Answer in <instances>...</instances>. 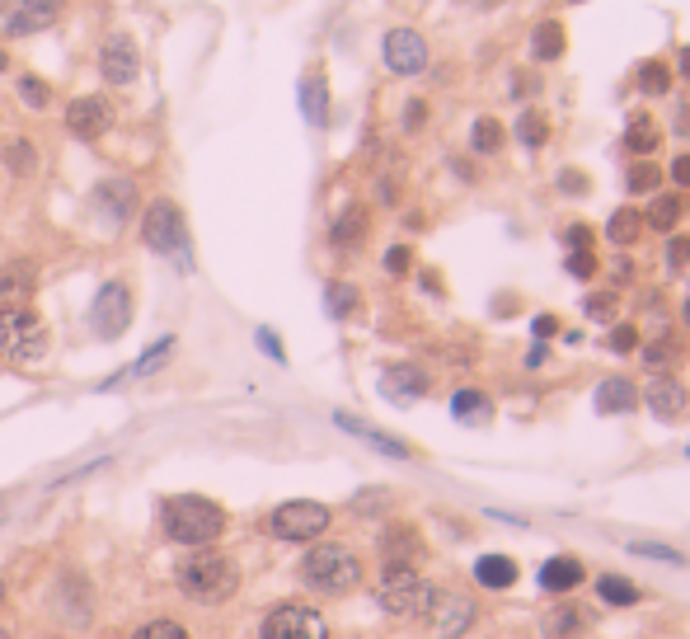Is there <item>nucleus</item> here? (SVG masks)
I'll return each mask as SVG.
<instances>
[{
    "instance_id": "obj_30",
    "label": "nucleus",
    "mask_w": 690,
    "mask_h": 639,
    "mask_svg": "<svg viewBox=\"0 0 690 639\" xmlns=\"http://www.w3.org/2000/svg\"><path fill=\"white\" fill-rule=\"evenodd\" d=\"M0 156H5V170L19 174V179H29V174L38 170V146H33L29 137H10Z\"/></svg>"
},
{
    "instance_id": "obj_19",
    "label": "nucleus",
    "mask_w": 690,
    "mask_h": 639,
    "mask_svg": "<svg viewBox=\"0 0 690 639\" xmlns=\"http://www.w3.org/2000/svg\"><path fill=\"white\" fill-rule=\"evenodd\" d=\"M540 593H550V597H568L573 588H583V560H573V555H550V560L540 564Z\"/></svg>"
},
{
    "instance_id": "obj_14",
    "label": "nucleus",
    "mask_w": 690,
    "mask_h": 639,
    "mask_svg": "<svg viewBox=\"0 0 690 639\" xmlns=\"http://www.w3.org/2000/svg\"><path fill=\"white\" fill-rule=\"evenodd\" d=\"M94 212H99V221L104 226H113V231H123L127 221H132V212H137V184L132 179H104V184H94Z\"/></svg>"
},
{
    "instance_id": "obj_53",
    "label": "nucleus",
    "mask_w": 690,
    "mask_h": 639,
    "mask_svg": "<svg viewBox=\"0 0 690 639\" xmlns=\"http://www.w3.org/2000/svg\"><path fill=\"white\" fill-rule=\"evenodd\" d=\"M536 339H554V334H559V320H554V315H536Z\"/></svg>"
},
{
    "instance_id": "obj_43",
    "label": "nucleus",
    "mask_w": 690,
    "mask_h": 639,
    "mask_svg": "<svg viewBox=\"0 0 690 639\" xmlns=\"http://www.w3.org/2000/svg\"><path fill=\"white\" fill-rule=\"evenodd\" d=\"M606 348H611V353H634V348H639V329H634V325H615L611 339H606Z\"/></svg>"
},
{
    "instance_id": "obj_27",
    "label": "nucleus",
    "mask_w": 690,
    "mask_h": 639,
    "mask_svg": "<svg viewBox=\"0 0 690 639\" xmlns=\"http://www.w3.org/2000/svg\"><path fill=\"white\" fill-rule=\"evenodd\" d=\"M301 113H306V123H315V127L329 123V85H324L320 71H306V76H301Z\"/></svg>"
},
{
    "instance_id": "obj_21",
    "label": "nucleus",
    "mask_w": 690,
    "mask_h": 639,
    "mask_svg": "<svg viewBox=\"0 0 690 639\" xmlns=\"http://www.w3.org/2000/svg\"><path fill=\"white\" fill-rule=\"evenodd\" d=\"M334 423L343 428V433H353V437H362L367 447H376V452H385V456H395V461H409V447L399 442V437H390V433H381V428H371V423H362V419H353V414H334Z\"/></svg>"
},
{
    "instance_id": "obj_11",
    "label": "nucleus",
    "mask_w": 690,
    "mask_h": 639,
    "mask_svg": "<svg viewBox=\"0 0 690 639\" xmlns=\"http://www.w3.org/2000/svg\"><path fill=\"white\" fill-rule=\"evenodd\" d=\"M90 325L99 339H118L132 325V287L127 282H104L90 306Z\"/></svg>"
},
{
    "instance_id": "obj_13",
    "label": "nucleus",
    "mask_w": 690,
    "mask_h": 639,
    "mask_svg": "<svg viewBox=\"0 0 690 639\" xmlns=\"http://www.w3.org/2000/svg\"><path fill=\"white\" fill-rule=\"evenodd\" d=\"M108 127H113V109L104 94H76L66 104V132L76 141H99Z\"/></svg>"
},
{
    "instance_id": "obj_55",
    "label": "nucleus",
    "mask_w": 690,
    "mask_h": 639,
    "mask_svg": "<svg viewBox=\"0 0 690 639\" xmlns=\"http://www.w3.org/2000/svg\"><path fill=\"white\" fill-rule=\"evenodd\" d=\"M681 76L690 80V47H686V52H681Z\"/></svg>"
},
{
    "instance_id": "obj_46",
    "label": "nucleus",
    "mask_w": 690,
    "mask_h": 639,
    "mask_svg": "<svg viewBox=\"0 0 690 639\" xmlns=\"http://www.w3.org/2000/svg\"><path fill=\"white\" fill-rule=\"evenodd\" d=\"M583 311H587V320H611V315H615V297H611V292H601V297H587V301H583Z\"/></svg>"
},
{
    "instance_id": "obj_31",
    "label": "nucleus",
    "mask_w": 690,
    "mask_h": 639,
    "mask_svg": "<svg viewBox=\"0 0 690 639\" xmlns=\"http://www.w3.org/2000/svg\"><path fill=\"white\" fill-rule=\"evenodd\" d=\"M658 141H662V132L653 127V118H648V113H634V118H629L625 146L634 151V156H648V151H658Z\"/></svg>"
},
{
    "instance_id": "obj_1",
    "label": "nucleus",
    "mask_w": 690,
    "mask_h": 639,
    "mask_svg": "<svg viewBox=\"0 0 690 639\" xmlns=\"http://www.w3.org/2000/svg\"><path fill=\"white\" fill-rule=\"evenodd\" d=\"M174 588L193 607H226L230 597L240 593V564L230 560L226 550L198 546L174 564Z\"/></svg>"
},
{
    "instance_id": "obj_26",
    "label": "nucleus",
    "mask_w": 690,
    "mask_h": 639,
    "mask_svg": "<svg viewBox=\"0 0 690 639\" xmlns=\"http://www.w3.org/2000/svg\"><path fill=\"white\" fill-rule=\"evenodd\" d=\"M362 240H367V207L338 212L334 226H329V245H334V250H357Z\"/></svg>"
},
{
    "instance_id": "obj_23",
    "label": "nucleus",
    "mask_w": 690,
    "mask_h": 639,
    "mask_svg": "<svg viewBox=\"0 0 690 639\" xmlns=\"http://www.w3.org/2000/svg\"><path fill=\"white\" fill-rule=\"evenodd\" d=\"M592 405H597V414H629V409L639 405V390L625 376H606L597 386V395H592Z\"/></svg>"
},
{
    "instance_id": "obj_28",
    "label": "nucleus",
    "mask_w": 690,
    "mask_h": 639,
    "mask_svg": "<svg viewBox=\"0 0 690 639\" xmlns=\"http://www.w3.org/2000/svg\"><path fill=\"white\" fill-rule=\"evenodd\" d=\"M597 597L606 607H639L644 593H639V583L634 578H620V574H601L597 578Z\"/></svg>"
},
{
    "instance_id": "obj_51",
    "label": "nucleus",
    "mask_w": 690,
    "mask_h": 639,
    "mask_svg": "<svg viewBox=\"0 0 690 639\" xmlns=\"http://www.w3.org/2000/svg\"><path fill=\"white\" fill-rule=\"evenodd\" d=\"M568 250H592V231H587V226H568Z\"/></svg>"
},
{
    "instance_id": "obj_47",
    "label": "nucleus",
    "mask_w": 690,
    "mask_h": 639,
    "mask_svg": "<svg viewBox=\"0 0 690 639\" xmlns=\"http://www.w3.org/2000/svg\"><path fill=\"white\" fill-rule=\"evenodd\" d=\"M667 268H672V273L690 268V240H686V235H676L672 245H667Z\"/></svg>"
},
{
    "instance_id": "obj_38",
    "label": "nucleus",
    "mask_w": 690,
    "mask_h": 639,
    "mask_svg": "<svg viewBox=\"0 0 690 639\" xmlns=\"http://www.w3.org/2000/svg\"><path fill=\"white\" fill-rule=\"evenodd\" d=\"M517 141L531 146V151L545 146V141H550V118H545V113H522V118H517Z\"/></svg>"
},
{
    "instance_id": "obj_48",
    "label": "nucleus",
    "mask_w": 690,
    "mask_h": 639,
    "mask_svg": "<svg viewBox=\"0 0 690 639\" xmlns=\"http://www.w3.org/2000/svg\"><path fill=\"white\" fill-rule=\"evenodd\" d=\"M385 503H390V494H385V489H371V494H357L353 499V513H376Z\"/></svg>"
},
{
    "instance_id": "obj_37",
    "label": "nucleus",
    "mask_w": 690,
    "mask_h": 639,
    "mask_svg": "<svg viewBox=\"0 0 690 639\" xmlns=\"http://www.w3.org/2000/svg\"><path fill=\"white\" fill-rule=\"evenodd\" d=\"M132 639H193L184 630V621H174V616H155V621H141L132 630Z\"/></svg>"
},
{
    "instance_id": "obj_57",
    "label": "nucleus",
    "mask_w": 690,
    "mask_h": 639,
    "mask_svg": "<svg viewBox=\"0 0 690 639\" xmlns=\"http://www.w3.org/2000/svg\"><path fill=\"white\" fill-rule=\"evenodd\" d=\"M0 602H5V578H0Z\"/></svg>"
},
{
    "instance_id": "obj_32",
    "label": "nucleus",
    "mask_w": 690,
    "mask_h": 639,
    "mask_svg": "<svg viewBox=\"0 0 690 639\" xmlns=\"http://www.w3.org/2000/svg\"><path fill=\"white\" fill-rule=\"evenodd\" d=\"M639 231H644V217H639L634 207H620V212H611V221H606V240H611V245H634Z\"/></svg>"
},
{
    "instance_id": "obj_17",
    "label": "nucleus",
    "mask_w": 690,
    "mask_h": 639,
    "mask_svg": "<svg viewBox=\"0 0 690 639\" xmlns=\"http://www.w3.org/2000/svg\"><path fill=\"white\" fill-rule=\"evenodd\" d=\"M428 372L423 367H414V362H390L381 372V395L385 400H395V405H414V400H423L428 395Z\"/></svg>"
},
{
    "instance_id": "obj_36",
    "label": "nucleus",
    "mask_w": 690,
    "mask_h": 639,
    "mask_svg": "<svg viewBox=\"0 0 690 639\" xmlns=\"http://www.w3.org/2000/svg\"><path fill=\"white\" fill-rule=\"evenodd\" d=\"M324 301H329V315H334V320H348L362 297H357L353 282H329V287H324Z\"/></svg>"
},
{
    "instance_id": "obj_34",
    "label": "nucleus",
    "mask_w": 690,
    "mask_h": 639,
    "mask_svg": "<svg viewBox=\"0 0 690 639\" xmlns=\"http://www.w3.org/2000/svg\"><path fill=\"white\" fill-rule=\"evenodd\" d=\"M15 90H19V99H24V109H33V113H43L47 104H52V85H47L43 76H33V71H24V76L15 80Z\"/></svg>"
},
{
    "instance_id": "obj_10",
    "label": "nucleus",
    "mask_w": 690,
    "mask_h": 639,
    "mask_svg": "<svg viewBox=\"0 0 690 639\" xmlns=\"http://www.w3.org/2000/svg\"><path fill=\"white\" fill-rule=\"evenodd\" d=\"M428 625L437 639H465L479 625V602L470 593H446L442 588L428 611Z\"/></svg>"
},
{
    "instance_id": "obj_52",
    "label": "nucleus",
    "mask_w": 690,
    "mask_h": 639,
    "mask_svg": "<svg viewBox=\"0 0 690 639\" xmlns=\"http://www.w3.org/2000/svg\"><path fill=\"white\" fill-rule=\"evenodd\" d=\"M672 184L676 188H690V156H676L672 160Z\"/></svg>"
},
{
    "instance_id": "obj_29",
    "label": "nucleus",
    "mask_w": 690,
    "mask_h": 639,
    "mask_svg": "<svg viewBox=\"0 0 690 639\" xmlns=\"http://www.w3.org/2000/svg\"><path fill=\"white\" fill-rule=\"evenodd\" d=\"M681 212H686V203H681L676 193H658V198L648 203V212H644V226H653V231H676Z\"/></svg>"
},
{
    "instance_id": "obj_41",
    "label": "nucleus",
    "mask_w": 690,
    "mask_h": 639,
    "mask_svg": "<svg viewBox=\"0 0 690 639\" xmlns=\"http://www.w3.org/2000/svg\"><path fill=\"white\" fill-rule=\"evenodd\" d=\"M658 184H662V170L648 165V160H639V165L629 170V193H653Z\"/></svg>"
},
{
    "instance_id": "obj_8",
    "label": "nucleus",
    "mask_w": 690,
    "mask_h": 639,
    "mask_svg": "<svg viewBox=\"0 0 690 639\" xmlns=\"http://www.w3.org/2000/svg\"><path fill=\"white\" fill-rule=\"evenodd\" d=\"M259 639H329V621L306 602H282L259 621Z\"/></svg>"
},
{
    "instance_id": "obj_12",
    "label": "nucleus",
    "mask_w": 690,
    "mask_h": 639,
    "mask_svg": "<svg viewBox=\"0 0 690 639\" xmlns=\"http://www.w3.org/2000/svg\"><path fill=\"white\" fill-rule=\"evenodd\" d=\"M99 76L108 85H132L141 76V47L127 33H108L99 43Z\"/></svg>"
},
{
    "instance_id": "obj_24",
    "label": "nucleus",
    "mask_w": 690,
    "mask_h": 639,
    "mask_svg": "<svg viewBox=\"0 0 690 639\" xmlns=\"http://www.w3.org/2000/svg\"><path fill=\"white\" fill-rule=\"evenodd\" d=\"M587 630V611L573 607V602H559V607L545 611V621H540V635L545 639H578Z\"/></svg>"
},
{
    "instance_id": "obj_22",
    "label": "nucleus",
    "mask_w": 690,
    "mask_h": 639,
    "mask_svg": "<svg viewBox=\"0 0 690 639\" xmlns=\"http://www.w3.org/2000/svg\"><path fill=\"white\" fill-rule=\"evenodd\" d=\"M451 419L465 423V428H484V423L493 419V400H489V390H475V386H465L451 395Z\"/></svg>"
},
{
    "instance_id": "obj_40",
    "label": "nucleus",
    "mask_w": 690,
    "mask_h": 639,
    "mask_svg": "<svg viewBox=\"0 0 690 639\" xmlns=\"http://www.w3.org/2000/svg\"><path fill=\"white\" fill-rule=\"evenodd\" d=\"M629 555H644V560H667V564H686V555L676 546H662V541H629Z\"/></svg>"
},
{
    "instance_id": "obj_58",
    "label": "nucleus",
    "mask_w": 690,
    "mask_h": 639,
    "mask_svg": "<svg viewBox=\"0 0 690 639\" xmlns=\"http://www.w3.org/2000/svg\"><path fill=\"white\" fill-rule=\"evenodd\" d=\"M0 639H10V630H5V625H0Z\"/></svg>"
},
{
    "instance_id": "obj_50",
    "label": "nucleus",
    "mask_w": 690,
    "mask_h": 639,
    "mask_svg": "<svg viewBox=\"0 0 690 639\" xmlns=\"http://www.w3.org/2000/svg\"><path fill=\"white\" fill-rule=\"evenodd\" d=\"M559 188H564L568 198H578V193H587V179L578 170H564V174H559Z\"/></svg>"
},
{
    "instance_id": "obj_54",
    "label": "nucleus",
    "mask_w": 690,
    "mask_h": 639,
    "mask_svg": "<svg viewBox=\"0 0 690 639\" xmlns=\"http://www.w3.org/2000/svg\"><path fill=\"white\" fill-rule=\"evenodd\" d=\"M10 71V52H5V43H0V76Z\"/></svg>"
},
{
    "instance_id": "obj_42",
    "label": "nucleus",
    "mask_w": 690,
    "mask_h": 639,
    "mask_svg": "<svg viewBox=\"0 0 690 639\" xmlns=\"http://www.w3.org/2000/svg\"><path fill=\"white\" fill-rule=\"evenodd\" d=\"M644 362L653 367V372H662V367H672V362H676V343H672V339L648 343V348H644Z\"/></svg>"
},
{
    "instance_id": "obj_2",
    "label": "nucleus",
    "mask_w": 690,
    "mask_h": 639,
    "mask_svg": "<svg viewBox=\"0 0 690 639\" xmlns=\"http://www.w3.org/2000/svg\"><path fill=\"white\" fill-rule=\"evenodd\" d=\"M296 578L320 597H348L353 588H362L367 569H362V555L343 541H310V550L296 564Z\"/></svg>"
},
{
    "instance_id": "obj_25",
    "label": "nucleus",
    "mask_w": 690,
    "mask_h": 639,
    "mask_svg": "<svg viewBox=\"0 0 690 639\" xmlns=\"http://www.w3.org/2000/svg\"><path fill=\"white\" fill-rule=\"evenodd\" d=\"M475 583L489 588V593H503L517 583V560L512 555H479L475 560Z\"/></svg>"
},
{
    "instance_id": "obj_7",
    "label": "nucleus",
    "mask_w": 690,
    "mask_h": 639,
    "mask_svg": "<svg viewBox=\"0 0 690 639\" xmlns=\"http://www.w3.org/2000/svg\"><path fill=\"white\" fill-rule=\"evenodd\" d=\"M329 522H334V513L324 503L287 499L268 513V536L273 541H292V546H310V541H320L324 531H329Z\"/></svg>"
},
{
    "instance_id": "obj_20",
    "label": "nucleus",
    "mask_w": 690,
    "mask_h": 639,
    "mask_svg": "<svg viewBox=\"0 0 690 639\" xmlns=\"http://www.w3.org/2000/svg\"><path fill=\"white\" fill-rule=\"evenodd\" d=\"M33 292H38V268L29 259H10L0 268V306H29Z\"/></svg>"
},
{
    "instance_id": "obj_6",
    "label": "nucleus",
    "mask_w": 690,
    "mask_h": 639,
    "mask_svg": "<svg viewBox=\"0 0 690 639\" xmlns=\"http://www.w3.org/2000/svg\"><path fill=\"white\" fill-rule=\"evenodd\" d=\"M141 240H146V250L165 254V259H174V264L188 268L193 245H188V221H184V212H179L174 198H155V203H146V212H141Z\"/></svg>"
},
{
    "instance_id": "obj_4",
    "label": "nucleus",
    "mask_w": 690,
    "mask_h": 639,
    "mask_svg": "<svg viewBox=\"0 0 690 639\" xmlns=\"http://www.w3.org/2000/svg\"><path fill=\"white\" fill-rule=\"evenodd\" d=\"M437 583L418 574L414 564H385L381 578H376V607L395 621H428L432 602H437Z\"/></svg>"
},
{
    "instance_id": "obj_18",
    "label": "nucleus",
    "mask_w": 690,
    "mask_h": 639,
    "mask_svg": "<svg viewBox=\"0 0 690 639\" xmlns=\"http://www.w3.org/2000/svg\"><path fill=\"white\" fill-rule=\"evenodd\" d=\"M381 555L385 564H414L428 555V546H423V536H418V527H409V522H390V527L381 531Z\"/></svg>"
},
{
    "instance_id": "obj_3",
    "label": "nucleus",
    "mask_w": 690,
    "mask_h": 639,
    "mask_svg": "<svg viewBox=\"0 0 690 639\" xmlns=\"http://www.w3.org/2000/svg\"><path fill=\"white\" fill-rule=\"evenodd\" d=\"M230 517L221 503L202 499V494H174V499L160 503V531H165L174 546H216L221 536H226Z\"/></svg>"
},
{
    "instance_id": "obj_44",
    "label": "nucleus",
    "mask_w": 690,
    "mask_h": 639,
    "mask_svg": "<svg viewBox=\"0 0 690 639\" xmlns=\"http://www.w3.org/2000/svg\"><path fill=\"white\" fill-rule=\"evenodd\" d=\"M409 264H414L409 245H395V250H385V273H390V278H404V273H409Z\"/></svg>"
},
{
    "instance_id": "obj_59",
    "label": "nucleus",
    "mask_w": 690,
    "mask_h": 639,
    "mask_svg": "<svg viewBox=\"0 0 690 639\" xmlns=\"http://www.w3.org/2000/svg\"><path fill=\"white\" fill-rule=\"evenodd\" d=\"M686 329H690V301H686Z\"/></svg>"
},
{
    "instance_id": "obj_5",
    "label": "nucleus",
    "mask_w": 690,
    "mask_h": 639,
    "mask_svg": "<svg viewBox=\"0 0 690 639\" xmlns=\"http://www.w3.org/2000/svg\"><path fill=\"white\" fill-rule=\"evenodd\" d=\"M47 343H52V334L33 306H0V358L29 367V362L47 358Z\"/></svg>"
},
{
    "instance_id": "obj_56",
    "label": "nucleus",
    "mask_w": 690,
    "mask_h": 639,
    "mask_svg": "<svg viewBox=\"0 0 690 639\" xmlns=\"http://www.w3.org/2000/svg\"><path fill=\"white\" fill-rule=\"evenodd\" d=\"M479 5H484V10H498V5H503V0H479Z\"/></svg>"
},
{
    "instance_id": "obj_9",
    "label": "nucleus",
    "mask_w": 690,
    "mask_h": 639,
    "mask_svg": "<svg viewBox=\"0 0 690 639\" xmlns=\"http://www.w3.org/2000/svg\"><path fill=\"white\" fill-rule=\"evenodd\" d=\"M71 0H5L0 5V33L5 38H29V33L52 29Z\"/></svg>"
},
{
    "instance_id": "obj_60",
    "label": "nucleus",
    "mask_w": 690,
    "mask_h": 639,
    "mask_svg": "<svg viewBox=\"0 0 690 639\" xmlns=\"http://www.w3.org/2000/svg\"><path fill=\"white\" fill-rule=\"evenodd\" d=\"M686 456H690V452H686Z\"/></svg>"
},
{
    "instance_id": "obj_49",
    "label": "nucleus",
    "mask_w": 690,
    "mask_h": 639,
    "mask_svg": "<svg viewBox=\"0 0 690 639\" xmlns=\"http://www.w3.org/2000/svg\"><path fill=\"white\" fill-rule=\"evenodd\" d=\"M423 123H428V104H423V99H409V104H404V127L418 132Z\"/></svg>"
},
{
    "instance_id": "obj_33",
    "label": "nucleus",
    "mask_w": 690,
    "mask_h": 639,
    "mask_svg": "<svg viewBox=\"0 0 690 639\" xmlns=\"http://www.w3.org/2000/svg\"><path fill=\"white\" fill-rule=\"evenodd\" d=\"M503 123L498 118H475V127H470V146H475V156H493L498 146H503Z\"/></svg>"
},
{
    "instance_id": "obj_35",
    "label": "nucleus",
    "mask_w": 690,
    "mask_h": 639,
    "mask_svg": "<svg viewBox=\"0 0 690 639\" xmlns=\"http://www.w3.org/2000/svg\"><path fill=\"white\" fill-rule=\"evenodd\" d=\"M531 52H536V62L564 57V29H559V24H540V29L531 33Z\"/></svg>"
},
{
    "instance_id": "obj_15",
    "label": "nucleus",
    "mask_w": 690,
    "mask_h": 639,
    "mask_svg": "<svg viewBox=\"0 0 690 639\" xmlns=\"http://www.w3.org/2000/svg\"><path fill=\"white\" fill-rule=\"evenodd\" d=\"M381 57L395 76H418L428 66V43H423L418 29H390L381 43Z\"/></svg>"
},
{
    "instance_id": "obj_16",
    "label": "nucleus",
    "mask_w": 690,
    "mask_h": 639,
    "mask_svg": "<svg viewBox=\"0 0 690 639\" xmlns=\"http://www.w3.org/2000/svg\"><path fill=\"white\" fill-rule=\"evenodd\" d=\"M644 405H648V414L653 419H662V423H681L690 414V390L676 381L672 372H658L653 381L644 386Z\"/></svg>"
},
{
    "instance_id": "obj_45",
    "label": "nucleus",
    "mask_w": 690,
    "mask_h": 639,
    "mask_svg": "<svg viewBox=\"0 0 690 639\" xmlns=\"http://www.w3.org/2000/svg\"><path fill=\"white\" fill-rule=\"evenodd\" d=\"M568 273H573V278H592V273H597L592 250H568Z\"/></svg>"
},
{
    "instance_id": "obj_39",
    "label": "nucleus",
    "mask_w": 690,
    "mask_h": 639,
    "mask_svg": "<svg viewBox=\"0 0 690 639\" xmlns=\"http://www.w3.org/2000/svg\"><path fill=\"white\" fill-rule=\"evenodd\" d=\"M639 90L644 94H667L672 90V71H667V62H644L639 66Z\"/></svg>"
}]
</instances>
